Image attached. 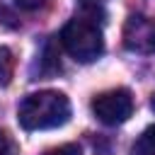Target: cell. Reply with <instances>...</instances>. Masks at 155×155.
Segmentation results:
<instances>
[{
  "label": "cell",
  "mask_w": 155,
  "mask_h": 155,
  "mask_svg": "<svg viewBox=\"0 0 155 155\" xmlns=\"http://www.w3.org/2000/svg\"><path fill=\"white\" fill-rule=\"evenodd\" d=\"M70 119V102L63 92L41 90L27 94L17 107V121L24 131L58 128Z\"/></svg>",
  "instance_id": "1"
},
{
  "label": "cell",
  "mask_w": 155,
  "mask_h": 155,
  "mask_svg": "<svg viewBox=\"0 0 155 155\" xmlns=\"http://www.w3.org/2000/svg\"><path fill=\"white\" fill-rule=\"evenodd\" d=\"M61 44L65 53L78 63H92L104 53V39L99 27L85 17H75L61 29Z\"/></svg>",
  "instance_id": "2"
},
{
  "label": "cell",
  "mask_w": 155,
  "mask_h": 155,
  "mask_svg": "<svg viewBox=\"0 0 155 155\" xmlns=\"http://www.w3.org/2000/svg\"><path fill=\"white\" fill-rule=\"evenodd\" d=\"M92 111L94 116L107 124V126H116V124H124L131 114H133V97L128 90L124 87H116V90H109V92H102L92 99Z\"/></svg>",
  "instance_id": "3"
},
{
  "label": "cell",
  "mask_w": 155,
  "mask_h": 155,
  "mask_svg": "<svg viewBox=\"0 0 155 155\" xmlns=\"http://www.w3.org/2000/svg\"><path fill=\"white\" fill-rule=\"evenodd\" d=\"M126 46L133 51L155 53V22L143 17H131L126 24Z\"/></svg>",
  "instance_id": "4"
},
{
  "label": "cell",
  "mask_w": 155,
  "mask_h": 155,
  "mask_svg": "<svg viewBox=\"0 0 155 155\" xmlns=\"http://www.w3.org/2000/svg\"><path fill=\"white\" fill-rule=\"evenodd\" d=\"M133 155H155V124L148 126L138 136V140L133 145Z\"/></svg>",
  "instance_id": "5"
},
{
  "label": "cell",
  "mask_w": 155,
  "mask_h": 155,
  "mask_svg": "<svg viewBox=\"0 0 155 155\" xmlns=\"http://www.w3.org/2000/svg\"><path fill=\"white\" fill-rule=\"evenodd\" d=\"M12 73H15V56L7 46H0V87L10 85Z\"/></svg>",
  "instance_id": "6"
},
{
  "label": "cell",
  "mask_w": 155,
  "mask_h": 155,
  "mask_svg": "<svg viewBox=\"0 0 155 155\" xmlns=\"http://www.w3.org/2000/svg\"><path fill=\"white\" fill-rule=\"evenodd\" d=\"M44 155H82V150H80V145H75V143H65V145H58V148L46 150Z\"/></svg>",
  "instance_id": "7"
},
{
  "label": "cell",
  "mask_w": 155,
  "mask_h": 155,
  "mask_svg": "<svg viewBox=\"0 0 155 155\" xmlns=\"http://www.w3.org/2000/svg\"><path fill=\"white\" fill-rule=\"evenodd\" d=\"M0 155H17L15 140L7 136V131H0Z\"/></svg>",
  "instance_id": "8"
},
{
  "label": "cell",
  "mask_w": 155,
  "mask_h": 155,
  "mask_svg": "<svg viewBox=\"0 0 155 155\" xmlns=\"http://www.w3.org/2000/svg\"><path fill=\"white\" fill-rule=\"evenodd\" d=\"M44 2L46 0H15V5L22 10H39V7H44Z\"/></svg>",
  "instance_id": "9"
},
{
  "label": "cell",
  "mask_w": 155,
  "mask_h": 155,
  "mask_svg": "<svg viewBox=\"0 0 155 155\" xmlns=\"http://www.w3.org/2000/svg\"><path fill=\"white\" fill-rule=\"evenodd\" d=\"M150 107H153V111H155V94H153V99H150Z\"/></svg>",
  "instance_id": "10"
}]
</instances>
